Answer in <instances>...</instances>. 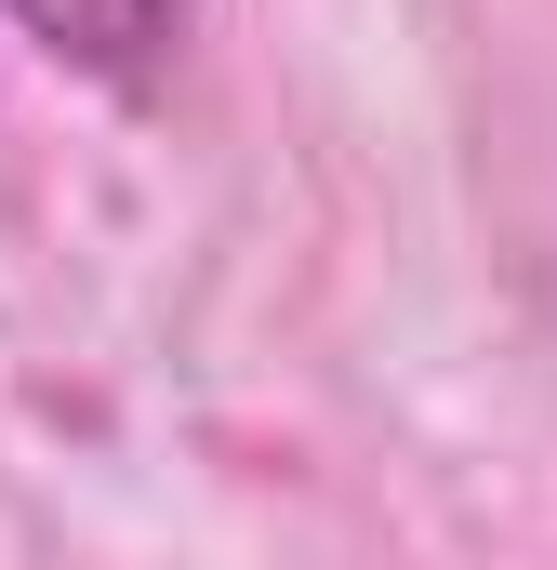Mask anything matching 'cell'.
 I'll return each instance as SVG.
<instances>
[{
  "mask_svg": "<svg viewBox=\"0 0 557 570\" xmlns=\"http://www.w3.org/2000/svg\"><path fill=\"white\" fill-rule=\"evenodd\" d=\"M13 13H27L67 67H107V80H120V67H146V53L186 27V0H13Z\"/></svg>",
  "mask_w": 557,
  "mask_h": 570,
  "instance_id": "1",
  "label": "cell"
}]
</instances>
